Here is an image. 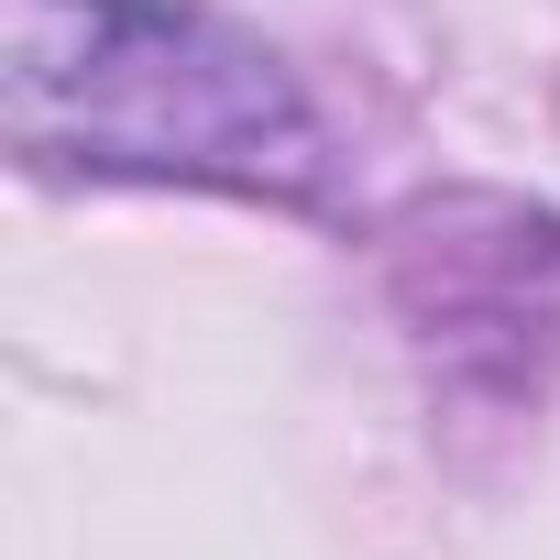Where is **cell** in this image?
Masks as SVG:
<instances>
[{"instance_id": "2", "label": "cell", "mask_w": 560, "mask_h": 560, "mask_svg": "<svg viewBox=\"0 0 560 560\" xmlns=\"http://www.w3.org/2000/svg\"><path fill=\"white\" fill-rule=\"evenodd\" d=\"M385 287L440 385L538 396L560 363V220L494 187L407 198L385 220Z\"/></svg>"}, {"instance_id": "1", "label": "cell", "mask_w": 560, "mask_h": 560, "mask_svg": "<svg viewBox=\"0 0 560 560\" xmlns=\"http://www.w3.org/2000/svg\"><path fill=\"white\" fill-rule=\"evenodd\" d=\"M0 121L56 176L330 209L341 143L287 56L198 0H0Z\"/></svg>"}]
</instances>
